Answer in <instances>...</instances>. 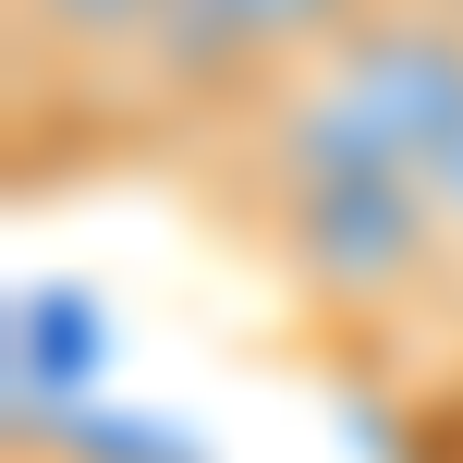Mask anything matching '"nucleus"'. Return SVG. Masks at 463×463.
Wrapping results in <instances>:
<instances>
[{"mask_svg": "<svg viewBox=\"0 0 463 463\" xmlns=\"http://www.w3.org/2000/svg\"><path fill=\"white\" fill-rule=\"evenodd\" d=\"M463 135V0H378L366 24L293 61L256 110L171 146L220 232L293 184H439Z\"/></svg>", "mask_w": 463, "mask_h": 463, "instance_id": "f257e3e1", "label": "nucleus"}, {"mask_svg": "<svg viewBox=\"0 0 463 463\" xmlns=\"http://www.w3.org/2000/svg\"><path fill=\"white\" fill-rule=\"evenodd\" d=\"M378 0H159L146 24V73H135V110L159 146L220 135L232 110L280 86L293 61H317L342 24H366Z\"/></svg>", "mask_w": 463, "mask_h": 463, "instance_id": "7ed1b4c3", "label": "nucleus"}, {"mask_svg": "<svg viewBox=\"0 0 463 463\" xmlns=\"http://www.w3.org/2000/svg\"><path fill=\"white\" fill-rule=\"evenodd\" d=\"M232 244L280 280V305L342 342H378L415 305H451V244L427 184H293L232 220Z\"/></svg>", "mask_w": 463, "mask_h": 463, "instance_id": "f03ea898", "label": "nucleus"}, {"mask_svg": "<svg viewBox=\"0 0 463 463\" xmlns=\"http://www.w3.org/2000/svg\"><path fill=\"white\" fill-rule=\"evenodd\" d=\"M0 24H13V135L37 122V98H49V135H73V122L146 135L135 73L159 0H0Z\"/></svg>", "mask_w": 463, "mask_h": 463, "instance_id": "20e7f679", "label": "nucleus"}, {"mask_svg": "<svg viewBox=\"0 0 463 463\" xmlns=\"http://www.w3.org/2000/svg\"><path fill=\"white\" fill-rule=\"evenodd\" d=\"M439 244H451V317H463V135H451V159H439Z\"/></svg>", "mask_w": 463, "mask_h": 463, "instance_id": "39448f33", "label": "nucleus"}]
</instances>
